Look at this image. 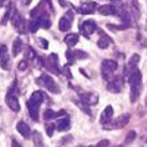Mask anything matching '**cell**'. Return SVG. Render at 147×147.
Listing matches in <instances>:
<instances>
[{"mask_svg": "<svg viewBox=\"0 0 147 147\" xmlns=\"http://www.w3.org/2000/svg\"><path fill=\"white\" fill-rule=\"evenodd\" d=\"M71 27H72V13L68 12V13H65L59 19V30L60 31H69Z\"/></svg>", "mask_w": 147, "mask_h": 147, "instance_id": "8fae6325", "label": "cell"}, {"mask_svg": "<svg viewBox=\"0 0 147 147\" xmlns=\"http://www.w3.org/2000/svg\"><path fill=\"white\" fill-rule=\"evenodd\" d=\"M44 99H46V96H44L43 91H34L32 96L30 97L28 103H27V106H28V112H30V115H31V118H32L34 121L38 119L40 106H41V103L44 102Z\"/></svg>", "mask_w": 147, "mask_h": 147, "instance_id": "7a4b0ae2", "label": "cell"}, {"mask_svg": "<svg viewBox=\"0 0 147 147\" xmlns=\"http://www.w3.org/2000/svg\"><path fill=\"white\" fill-rule=\"evenodd\" d=\"M128 82H129V87H131V96L129 99L132 103H136L138 100V97L141 94V90H143V81H141V72L137 69L136 72L131 74V77L128 78Z\"/></svg>", "mask_w": 147, "mask_h": 147, "instance_id": "6da1fadb", "label": "cell"}, {"mask_svg": "<svg viewBox=\"0 0 147 147\" xmlns=\"http://www.w3.org/2000/svg\"><path fill=\"white\" fill-rule=\"evenodd\" d=\"M63 74H65V75H66V77H69V78H71V72H69V69H68V66H65V68H63Z\"/></svg>", "mask_w": 147, "mask_h": 147, "instance_id": "d6a6232c", "label": "cell"}, {"mask_svg": "<svg viewBox=\"0 0 147 147\" xmlns=\"http://www.w3.org/2000/svg\"><path fill=\"white\" fill-rule=\"evenodd\" d=\"M129 122V115L128 113H124V115H121V116H118L115 121H112L109 125H106L105 128L106 129H113V128H116V129H121V128H124V127H127V124Z\"/></svg>", "mask_w": 147, "mask_h": 147, "instance_id": "52a82bcc", "label": "cell"}, {"mask_svg": "<svg viewBox=\"0 0 147 147\" xmlns=\"http://www.w3.org/2000/svg\"><path fill=\"white\" fill-rule=\"evenodd\" d=\"M12 24H13V27L18 30L19 34H27V24H25V21H24L22 16L15 15L13 18H12Z\"/></svg>", "mask_w": 147, "mask_h": 147, "instance_id": "4fadbf2b", "label": "cell"}, {"mask_svg": "<svg viewBox=\"0 0 147 147\" xmlns=\"http://www.w3.org/2000/svg\"><path fill=\"white\" fill-rule=\"evenodd\" d=\"M146 106H147V99H146Z\"/></svg>", "mask_w": 147, "mask_h": 147, "instance_id": "8d00e7d4", "label": "cell"}, {"mask_svg": "<svg viewBox=\"0 0 147 147\" xmlns=\"http://www.w3.org/2000/svg\"><path fill=\"white\" fill-rule=\"evenodd\" d=\"M109 44H112V40H110L106 34H102L100 38H99V41H97V46H99V49H107Z\"/></svg>", "mask_w": 147, "mask_h": 147, "instance_id": "7402d4cb", "label": "cell"}, {"mask_svg": "<svg viewBox=\"0 0 147 147\" xmlns=\"http://www.w3.org/2000/svg\"><path fill=\"white\" fill-rule=\"evenodd\" d=\"M53 129H56L55 125H50V124L47 125V134H49V136H52V134H53Z\"/></svg>", "mask_w": 147, "mask_h": 147, "instance_id": "1f68e13d", "label": "cell"}, {"mask_svg": "<svg viewBox=\"0 0 147 147\" xmlns=\"http://www.w3.org/2000/svg\"><path fill=\"white\" fill-rule=\"evenodd\" d=\"M71 127V119L68 116H62V118H59L56 121V124H55V128L56 131H68Z\"/></svg>", "mask_w": 147, "mask_h": 147, "instance_id": "9a60e30c", "label": "cell"}, {"mask_svg": "<svg viewBox=\"0 0 147 147\" xmlns=\"http://www.w3.org/2000/svg\"><path fill=\"white\" fill-rule=\"evenodd\" d=\"M113 119V109L112 106H106V109L102 112V116H100V122H102V125H109L110 122H112Z\"/></svg>", "mask_w": 147, "mask_h": 147, "instance_id": "5bb4252c", "label": "cell"}, {"mask_svg": "<svg viewBox=\"0 0 147 147\" xmlns=\"http://www.w3.org/2000/svg\"><path fill=\"white\" fill-rule=\"evenodd\" d=\"M12 147H22V146H21L16 140H12Z\"/></svg>", "mask_w": 147, "mask_h": 147, "instance_id": "836d02e7", "label": "cell"}, {"mask_svg": "<svg viewBox=\"0 0 147 147\" xmlns=\"http://www.w3.org/2000/svg\"><path fill=\"white\" fill-rule=\"evenodd\" d=\"M37 41L40 43V46H41L43 49H47V47H49V43H47V40H44V38H37Z\"/></svg>", "mask_w": 147, "mask_h": 147, "instance_id": "83f0119b", "label": "cell"}, {"mask_svg": "<svg viewBox=\"0 0 147 147\" xmlns=\"http://www.w3.org/2000/svg\"><path fill=\"white\" fill-rule=\"evenodd\" d=\"M66 59H68V62L69 63H74V62H75V56H74V53L72 52H66Z\"/></svg>", "mask_w": 147, "mask_h": 147, "instance_id": "4316f807", "label": "cell"}, {"mask_svg": "<svg viewBox=\"0 0 147 147\" xmlns=\"http://www.w3.org/2000/svg\"><path fill=\"white\" fill-rule=\"evenodd\" d=\"M22 46H24L22 40H21V38H15L13 46H12V56H18L19 52L22 50Z\"/></svg>", "mask_w": 147, "mask_h": 147, "instance_id": "603a6c76", "label": "cell"}, {"mask_svg": "<svg viewBox=\"0 0 147 147\" xmlns=\"http://www.w3.org/2000/svg\"><path fill=\"white\" fill-rule=\"evenodd\" d=\"M38 82L44 85V88L47 91H50L53 94H59L60 93V88H59V85L56 84V81L50 77V75H47V74H43V75L38 78Z\"/></svg>", "mask_w": 147, "mask_h": 147, "instance_id": "5b68a950", "label": "cell"}, {"mask_svg": "<svg viewBox=\"0 0 147 147\" xmlns=\"http://www.w3.org/2000/svg\"><path fill=\"white\" fill-rule=\"evenodd\" d=\"M16 131L21 134L24 138H30L31 137V128L25 124V122H22V121H19L16 124Z\"/></svg>", "mask_w": 147, "mask_h": 147, "instance_id": "e0dca14e", "label": "cell"}, {"mask_svg": "<svg viewBox=\"0 0 147 147\" xmlns=\"http://www.w3.org/2000/svg\"><path fill=\"white\" fill-rule=\"evenodd\" d=\"M107 146H109V141H107V140H102V141L97 143L94 147H107Z\"/></svg>", "mask_w": 147, "mask_h": 147, "instance_id": "f1b7e54d", "label": "cell"}, {"mask_svg": "<svg viewBox=\"0 0 147 147\" xmlns=\"http://www.w3.org/2000/svg\"><path fill=\"white\" fill-rule=\"evenodd\" d=\"M138 62H140V56H138L137 53H134V55L129 57V60H128L127 65H125V69H124V78H125L127 81H128V78L131 77V74L137 71Z\"/></svg>", "mask_w": 147, "mask_h": 147, "instance_id": "8992f818", "label": "cell"}, {"mask_svg": "<svg viewBox=\"0 0 147 147\" xmlns=\"http://www.w3.org/2000/svg\"><path fill=\"white\" fill-rule=\"evenodd\" d=\"M107 88L112 91V93H121L122 90V81L121 78H112L107 84Z\"/></svg>", "mask_w": 147, "mask_h": 147, "instance_id": "ac0fdd59", "label": "cell"}, {"mask_svg": "<svg viewBox=\"0 0 147 147\" xmlns=\"http://www.w3.org/2000/svg\"><path fill=\"white\" fill-rule=\"evenodd\" d=\"M0 66L5 71L10 69V59H9V50L5 44H0Z\"/></svg>", "mask_w": 147, "mask_h": 147, "instance_id": "9c48e42d", "label": "cell"}, {"mask_svg": "<svg viewBox=\"0 0 147 147\" xmlns=\"http://www.w3.org/2000/svg\"><path fill=\"white\" fill-rule=\"evenodd\" d=\"M99 13H100V15H105V16H110V15L118 13V10H116V7L112 6V5H103V6L99 7Z\"/></svg>", "mask_w": 147, "mask_h": 147, "instance_id": "d6986e66", "label": "cell"}, {"mask_svg": "<svg viewBox=\"0 0 147 147\" xmlns=\"http://www.w3.org/2000/svg\"><path fill=\"white\" fill-rule=\"evenodd\" d=\"M80 102L84 103V105H97V102H99V97H97V94L94 93H81L80 94Z\"/></svg>", "mask_w": 147, "mask_h": 147, "instance_id": "7c38bea8", "label": "cell"}, {"mask_svg": "<svg viewBox=\"0 0 147 147\" xmlns=\"http://www.w3.org/2000/svg\"><path fill=\"white\" fill-rule=\"evenodd\" d=\"M116 69H118V63L115 62V60L106 59V60L102 62V75L107 82L112 80V75L116 72Z\"/></svg>", "mask_w": 147, "mask_h": 147, "instance_id": "3957f363", "label": "cell"}, {"mask_svg": "<svg viewBox=\"0 0 147 147\" xmlns=\"http://www.w3.org/2000/svg\"><path fill=\"white\" fill-rule=\"evenodd\" d=\"M72 53H74V56H75V60H77V59H87V57H88L87 53H85V52H81V50L72 52Z\"/></svg>", "mask_w": 147, "mask_h": 147, "instance_id": "cb8c5ba5", "label": "cell"}, {"mask_svg": "<svg viewBox=\"0 0 147 147\" xmlns=\"http://www.w3.org/2000/svg\"><path fill=\"white\" fill-rule=\"evenodd\" d=\"M96 7H97V5L94 2H84L82 5H80L78 12L82 13V15H90V13H93V12L96 10Z\"/></svg>", "mask_w": 147, "mask_h": 147, "instance_id": "2e32d148", "label": "cell"}, {"mask_svg": "<svg viewBox=\"0 0 147 147\" xmlns=\"http://www.w3.org/2000/svg\"><path fill=\"white\" fill-rule=\"evenodd\" d=\"M10 13H12V9H10V7L6 9V13H5L3 18H2V25H6V24H7V19L10 18Z\"/></svg>", "mask_w": 147, "mask_h": 147, "instance_id": "d4e9b609", "label": "cell"}, {"mask_svg": "<svg viewBox=\"0 0 147 147\" xmlns=\"http://www.w3.org/2000/svg\"><path fill=\"white\" fill-rule=\"evenodd\" d=\"M63 115H65V112H63V110H60V112H57V113H56V112H53L52 109H47L46 112H44V119H46V121L56 119V118L59 119V118H62Z\"/></svg>", "mask_w": 147, "mask_h": 147, "instance_id": "44dd1931", "label": "cell"}, {"mask_svg": "<svg viewBox=\"0 0 147 147\" xmlns=\"http://www.w3.org/2000/svg\"><path fill=\"white\" fill-rule=\"evenodd\" d=\"M0 6H6V9L10 7V0H0Z\"/></svg>", "mask_w": 147, "mask_h": 147, "instance_id": "4dcf8cb0", "label": "cell"}, {"mask_svg": "<svg viewBox=\"0 0 147 147\" xmlns=\"http://www.w3.org/2000/svg\"><path fill=\"white\" fill-rule=\"evenodd\" d=\"M110 2H121V0H110Z\"/></svg>", "mask_w": 147, "mask_h": 147, "instance_id": "d590c367", "label": "cell"}, {"mask_svg": "<svg viewBox=\"0 0 147 147\" xmlns=\"http://www.w3.org/2000/svg\"><path fill=\"white\" fill-rule=\"evenodd\" d=\"M5 100H6V105H7L9 109H12L13 112H19L21 106H19V100H18V96H16V91H15V82H13V85L9 88Z\"/></svg>", "mask_w": 147, "mask_h": 147, "instance_id": "277c9868", "label": "cell"}, {"mask_svg": "<svg viewBox=\"0 0 147 147\" xmlns=\"http://www.w3.org/2000/svg\"><path fill=\"white\" fill-rule=\"evenodd\" d=\"M46 65H47L49 71H52L53 74H60V72H62V69H60V66H59V59H57L56 53L49 55V57L46 60Z\"/></svg>", "mask_w": 147, "mask_h": 147, "instance_id": "30bf717a", "label": "cell"}, {"mask_svg": "<svg viewBox=\"0 0 147 147\" xmlns=\"http://www.w3.org/2000/svg\"><path fill=\"white\" fill-rule=\"evenodd\" d=\"M97 30V25L93 19H87L84 21L81 25H80V32L84 35V37H91V34H94Z\"/></svg>", "mask_w": 147, "mask_h": 147, "instance_id": "ba28073f", "label": "cell"}, {"mask_svg": "<svg viewBox=\"0 0 147 147\" xmlns=\"http://www.w3.org/2000/svg\"><path fill=\"white\" fill-rule=\"evenodd\" d=\"M78 38H80V35L78 34H74V32H69L65 35V44L68 47H74L77 43H78Z\"/></svg>", "mask_w": 147, "mask_h": 147, "instance_id": "ffe728a7", "label": "cell"}, {"mask_svg": "<svg viewBox=\"0 0 147 147\" xmlns=\"http://www.w3.org/2000/svg\"><path fill=\"white\" fill-rule=\"evenodd\" d=\"M27 66H28L27 60H21V62L18 63V71H25V69H27Z\"/></svg>", "mask_w": 147, "mask_h": 147, "instance_id": "484cf974", "label": "cell"}, {"mask_svg": "<svg viewBox=\"0 0 147 147\" xmlns=\"http://www.w3.org/2000/svg\"><path fill=\"white\" fill-rule=\"evenodd\" d=\"M134 138H136V132H134V131H131V132L128 134V137H127V143H131V141H134Z\"/></svg>", "mask_w": 147, "mask_h": 147, "instance_id": "f546056e", "label": "cell"}, {"mask_svg": "<svg viewBox=\"0 0 147 147\" xmlns=\"http://www.w3.org/2000/svg\"><path fill=\"white\" fill-rule=\"evenodd\" d=\"M24 3H25V5H30V3H31V0H24Z\"/></svg>", "mask_w": 147, "mask_h": 147, "instance_id": "e575fe53", "label": "cell"}]
</instances>
